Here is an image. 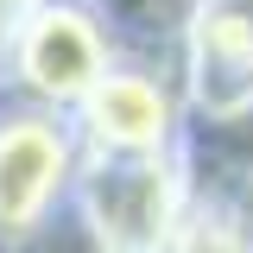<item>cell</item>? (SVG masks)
<instances>
[{
  "mask_svg": "<svg viewBox=\"0 0 253 253\" xmlns=\"http://www.w3.org/2000/svg\"><path fill=\"white\" fill-rule=\"evenodd\" d=\"M70 209L101 253H171L177 209H184V146L158 158L83 152Z\"/></svg>",
  "mask_w": 253,
  "mask_h": 253,
  "instance_id": "obj_2",
  "label": "cell"
},
{
  "mask_svg": "<svg viewBox=\"0 0 253 253\" xmlns=\"http://www.w3.org/2000/svg\"><path fill=\"white\" fill-rule=\"evenodd\" d=\"M83 139L70 114L0 101V247L38 241L76 196Z\"/></svg>",
  "mask_w": 253,
  "mask_h": 253,
  "instance_id": "obj_3",
  "label": "cell"
},
{
  "mask_svg": "<svg viewBox=\"0 0 253 253\" xmlns=\"http://www.w3.org/2000/svg\"><path fill=\"white\" fill-rule=\"evenodd\" d=\"M171 253H253V158L247 152H196L184 133V209Z\"/></svg>",
  "mask_w": 253,
  "mask_h": 253,
  "instance_id": "obj_6",
  "label": "cell"
},
{
  "mask_svg": "<svg viewBox=\"0 0 253 253\" xmlns=\"http://www.w3.org/2000/svg\"><path fill=\"white\" fill-rule=\"evenodd\" d=\"M32 6H44V0H0V44H6V38H13V26H19V19H26Z\"/></svg>",
  "mask_w": 253,
  "mask_h": 253,
  "instance_id": "obj_7",
  "label": "cell"
},
{
  "mask_svg": "<svg viewBox=\"0 0 253 253\" xmlns=\"http://www.w3.org/2000/svg\"><path fill=\"white\" fill-rule=\"evenodd\" d=\"M171 76L196 126L253 121V0H190Z\"/></svg>",
  "mask_w": 253,
  "mask_h": 253,
  "instance_id": "obj_4",
  "label": "cell"
},
{
  "mask_svg": "<svg viewBox=\"0 0 253 253\" xmlns=\"http://www.w3.org/2000/svg\"><path fill=\"white\" fill-rule=\"evenodd\" d=\"M70 121H76L83 152H101V158H158V152H177V146H184L190 108H184V89H177L171 63L121 57Z\"/></svg>",
  "mask_w": 253,
  "mask_h": 253,
  "instance_id": "obj_5",
  "label": "cell"
},
{
  "mask_svg": "<svg viewBox=\"0 0 253 253\" xmlns=\"http://www.w3.org/2000/svg\"><path fill=\"white\" fill-rule=\"evenodd\" d=\"M121 63V32L95 0H44L0 44V101L76 114Z\"/></svg>",
  "mask_w": 253,
  "mask_h": 253,
  "instance_id": "obj_1",
  "label": "cell"
}]
</instances>
